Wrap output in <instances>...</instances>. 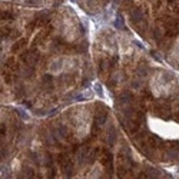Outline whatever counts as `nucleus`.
I'll return each mask as SVG.
<instances>
[]
</instances>
